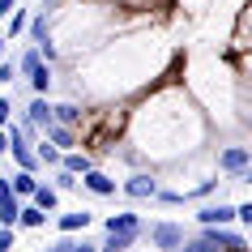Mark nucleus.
I'll list each match as a JSON object with an SVG mask.
<instances>
[{"label": "nucleus", "instance_id": "obj_1", "mask_svg": "<svg viewBox=\"0 0 252 252\" xmlns=\"http://www.w3.org/2000/svg\"><path fill=\"white\" fill-rule=\"evenodd\" d=\"M184 239L188 235H184V226H180V222H154V226H150V244H154L158 252H175Z\"/></svg>", "mask_w": 252, "mask_h": 252}, {"label": "nucleus", "instance_id": "obj_2", "mask_svg": "<svg viewBox=\"0 0 252 252\" xmlns=\"http://www.w3.org/2000/svg\"><path fill=\"white\" fill-rule=\"evenodd\" d=\"M248 146H226V150H218V171H226V175H248Z\"/></svg>", "mask_w": 252, "mask_h": 252}, {"label": "nucleus", "instance_id": "obj_3", "mask_svg": "<svg viewBox=\"0 0 252 252\" xmlns=\"http://www.w3.org/2000/svg\"><path fill=\"white\" fill-rule=\"evenodd\" d=\"M120 188H124V197H133V201H154L158 180H154V175H146V171H137V175H128Z\"/></svg>", "mask_w": 252, "mask_h": 252}, {"label": "nucleus", "instance_id": "obj_4", "mask_svg": "<svg viewBox=\"0 0 252 252\" xmlns=\"http://www.w3.org/2000/svg\"><path fill=\"white\" fill-rule=\"evenodd\" d=\"M77 184L86 188L90 197H116V180H111V175H107V171H98V167H90V171L81 175Z\"/></svg>", "mask_w": 252, "mask_h": 252}, {"label": "nucleus", "instance_id": "obj_5", "mask_svg": "<svg viewBox=\"0 0 252 252\" xmlns=\"http://www.w3.org/2000/svg\"><path fill=\"white\" fill-rule=\"evenodd\" d=\"M197 222L201 226H231V222H235V205H226V201H218V205H201Z\"/></svg>", "mask_w": 252, "mask_h": 252}, {"label": "nucleus", "instance_id": "obj_6", "mask_svg": "<svg viewBox=\"0 0 252 252\" xmlns=\"http://www.w3.org/2000/svg\"><path fill=\"white\" fill-rule=\"evenodd\" d=\"M26 124L30 128H47V124H56L52 120V103H47V94H34V98H30V107H26Z\"/></svg>", "mask_w": 252, "mask_h": 252}, {"label": "nucleus", "instance_id": "obj_7", "mask_svg": "<svg viewBox=\"0 0 252 252\" xmlns=\"http://www.w3.org/2000/svg\"><path fill=\"white\" fill-rule=\"evenodd\" d=\"M90 222H94L90 210H73V214H60V218H56V231H60V235H77V231H86Z\"/></svg>", "mask_w": 252, "mask_h": 252}, {"label": "nucleus", "instance_id": "obj_8", "mask_svg": "<svg viewBox=\"0 0 252 252\" xmlns=\"http://www.w3.org/2000/svg\"><path fill=\"white\" fill-rule=\"evenodd\" d=\"M43 141H52V146L60 150V154H64V150H73V146H77V133H73L68 124H47V128H43Z\"/></svg>", "mask_w": 252, "mask_h": 252}, {"label": "nucleus", "instance_id": "obj_9", "mask_svg": "<svg viewBox=\"0 0 252 252\" xmlns=\"http://www.w3.org/2000/svg\"><path fill=\"white\" fill-rule=\"evenodd\" d=\"M17 226H26V231H39V226H47V214H43L34 201H22V210H17Z\"/></svg>", "mask_w": 252, "mask_h": 252}, {"label": "nucleus", "instance_id": "obj_10", "mask_svg": "<svg viewBox=\"0 0 252 252\" xmlns=\"http://www.w3.org/2000/svg\"><path fill=\"white\" fill-rule=\"evenodd\" d=\"M60 167L73 171V175H86L94 167V158H90V154H81V150H64V154H60Z\"/></svg>", "mask_w": 252, "mask_h": 252}, {"label": "nucleus", "instance_id": "obj_11", "mask_svg": "<svg viewBox=\"0 0 252 252\" xmlns=\"http://www.w3.org/2000/svg\"><path fill=\"white\" fill-rule=\"evenodd\" d=\"M137 235H141V231H116V235H107L103 244H98V252H128L137 244Z\"/></svg>", "mask_w": 252, "mask_h": 252}, {"label": "nucleus", "instance_id": "obj_12", "mask_svg": "<svg viewBox=\"0 0 252 252\" xmlns=\"http://www.w3.org/2000/svg\"><path fill=\"white\" fill-rule=\"evenodd\" d=\"M103 231H107V235H116V231H141V218L128 214V210H124V214H111V218L103 222Z\"/></svg>", "mask_w": 252, "mask_h": 252}, {"label": "nucleus", "instance_id": "obj_13", "mask_svg": "<svg viewBox=\"0 0 252 252\" xmlns=\"http://www.w3.org/2000/svg\"><path fill=\"white\" fill-rule=\"evenodd\" d=\"M26 30H30V43L34 47H43V43H52V34H47V9H39V13L26 22Z\"/></svg>", "mask_w": 252, "mask_h": 252}, {"label": "nucleus", "instance_id": "obj_14", "mask_svg": "<svg viewBox=\"0 0 252 252\" xmlns=\"http://www.w3.org/2000/svg\"><path fill=\"white\" fill-rule=\"evenodd\" d=\"M30 201H34V205H39L43 214H52L56 205H60V192H56L52 184H34V192H30Z\"/></svg>", "mask_w": 252, "mask_h": 252}, {"label": "nucleus", "instance_id": "obj_15", "mask_svg": "<svg viewBox=\"0 0 252 252\" xmlns=\"http://www.w3.org/2000/svg\"><path fill=\"white\" fill-rule=\"evenodd\" d=\"M9 184H13V197L17 201H30V192H34V171H17V175H9Z\"/></svg>", "mask_w": 252, "mask_h": 252}, {"label": "nucleus", "instance_id": "obj_16", "mask_svg": "<svg viewBox=\"0 0 252 252\" xmlns=\"http://www.w3.org/2000/svg\"><path fill=\"white\" fill-rule=\"evenodd\" d=\"M52 120H56V124H68V128H73V124L81 120V107H77V103H52Z\"/></svg>", "mask_w": 252, "mask_h": 252}, {"label": "nucleus", "instance_id": "obj_17", "mask_svg": "<svg viewBox=\"0 0 252 252\" xmlns=\"http://www.w3.org/2000/svg\"><path fill=\"white\" fill-rule=\"evenodd\" d=\"M47 252H98V244H90V239H68V235H60Z\"/></svg>", "mask_w": 252, "mask_h": 252}, {"label": "nucleus", "instance_id": "obj_18", "mask_svg": "<svg viewBox=\"0 0 252 252\" xmlns=\"http://www.w3.org/2000/svg\"><path fill=\"white\" fill-rule=\"evenodd\" d=\"M39 64H47V60L39 56V47H26V52L17 56V77H30V73H34Z\"/></svg>", "mask_w": 252, "mask_h": 252}, {"label": "nucleus", "instance_id": "obj_19", "mask_svg": "<svg viewBox=\"0 0 252 252\" xmlns=\"http://www.w3.org/2000/svg\"><path fill=\"white\" fill-rule=\"evenodd\" d=\"M26 22H30V13H26V9H13V13H9V30H4V39L13 43L17 34H22V30H26Z\"/></svg>", "mask_w": 252, "mask_h": 252}, {"label": "nucleus", "instance_id": "obj_20", "mask_svg": "<svg viewBox=\"0 0 252 252\" xmlns=\"http://www.w3.org/2000/svg\"><path fill=\"white\" fill-rule=\"evenodd\" d=\"M30 86H34V94H47V90H52V68L39 64L34 73H30Z\"/></svg>", "mask_w": 252, "mask_h": 252}, {"label": "nucleus", "instance_id": "obj_21", "mask_svg": "<svg viewBox=\"0 0 252 252\" xmlns=\"http://www.w3.org/2000/svg\"><path fill=\"white\" fill-rule=\"evenodd\" d=\"M34 158H39V162H52V167H60V150H56L52 141H39V150H34Z\"/></svg>", "mask_w": 252, "mask_h": 252}, {"label": "nucleus", "instance_id": "obj_22", "mask_svg": "<svg viewBox=\"0 0 252 252\" xmlns=\"http://www.w3.org/2000/svg\"><path fill=\"white\" fill-rule=\"evenodd\" d=\"M56 192H68V188H77V175H73V171H64V167H56Z\"/></svg>", "mask_w": 252, "mask_h": 252}, {"label": "nucleus", "instance_id": "obj_23", "mask_svg": "<svg viewBox=\"0 0 252 252\" xmlns=\"http://www.w3.org/2000/svg\"><path fill=\"white\" fill-rule=\"evenodd\" d=\"M214 188H218V180H201V184H197V188H188L184 197H188V201H201V197H210Z\"/></svg>", "mask_w": 252, "mask_h": 252}, {"label": "nucleus", "instance_id": "obj_24", "mask_svg": "<svg viewBox=\"0 0 252 252\" xmlns=\"http://www.w3.org/2000/svg\"><path fill=\"white\" fill-rule=\"evenodd\" d=\"M0 81H4V86L17 81V60H0Z\"/></svg>", "mask_w": 252, "mask_h": 252}, {"label": "nucleus", "instance_id": "obj_25", "mask_svg": "<svg viewBox=\"0 0 252 252\" xmlns=\"http://www.w3.org/2000/svg\"><path fill=\"white\" fill-rule=\"evenodd\" d=\"M9 120H13V98H4V94H0V128H4Z\"/></svg>", "mask_w": 252, "mask_h": 252}, {"label": "nucleus", "instance_id": "obj_26", "mask_svg": "<svg viewBox=\"0 0 252 252\" xmlns=\"http://www.w3.org/2000/svg\"><path fill=\"white\" fill-rule=\"evenodd\" d=\"M235 218H239V222H244V226L252 222V205H248V201H244V205H235Z\"/></svg>", "mask_w": 252, "mask_h": 252}, {"label": "nucleus", "instance_id": "obj_27", "mask_svg": "<svg viewBox=\"0 0 252 252\" xmlns=\"http://www.w3.org/2000/svg\"><path fill=\"white\" fill-rule=\"evenodd\" d=\"M13 197V184H9V175H0V201H9Z\"/></svg>", "mask_w": 252, "mask_h": 252}, {"label": "nucleus", "instance_id": "obj_28", "mask_svg": "<svg viewBox=\"0 0 252 252\" xmlns=\"http://www.w3.org/2000/svg\"><path fill=\"white\" fill-rule=\"evenodd\" d=\"M13 9H17V0H0V17H9Z\"/></svg>", "mask_w": 252, "mask_h": 252}, {"label": "nucleus", "instance_id": "obj_29", "mask_svg": "<svg viewBox=\"0 0 252 252\" xmlns=\"http://www.w3.org/2000/svg\"><path fill=\"white\" fill-rule=\"evenodd\" d=\"M0 154H9V137H4V128H0Z\"/></svg>", "mask_w": 252, "mask_h": 252}, {"label": "nucleus", "instance_id": "obj_30", "mask_svg": "<svg viewBox=\"0 0 252 252\" xmlns=\"http://www.w3.org/2000/svg\"><path fill=\"white\" fill-rule=\"evenodd\" d=\"M4 43H9V39H0V60H4Z\"/></svg>", "mask_w": 252, "mask_h": 252}]
</instances>
